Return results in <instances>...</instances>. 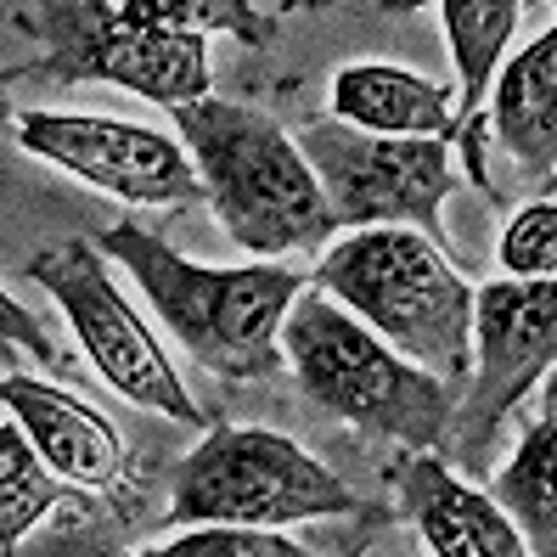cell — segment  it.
Masks as SVG:
<instances>
[{"mask_svg":"<svg viewBox=\"0 0 557 557\" xmlns=\"http://www.w3.org/2000/svg\"><path fill=\"white\" fill-rule=\"evenodd\" d=\"M333 119L360 136L450 141V90L395 62H344L333 74Z\"/></svg>","mask_w":557,"mask_h":557,"instance_id":"9a60e30c","label":"cell"},{"mask_svg":"<svg viewBox=\"0 0 557 557\" xmlns=\"http://www.w3.org/2000/svg\"><path fill=\"white\" fill-rule=\"evenodd\" d=\"M28 282H40L62 305L85 360L113 395H124L129 406H141L152 417H170V422H181V429H198L203 422L198 400L186 395V383L175 372V360L163 355V344L147 333V321L129 310V299L119 293V282L102 265V253H96L85 237H62L57 248L35 253L28 259Z\"/></svg>","mask_w":557,"mask_h":557,"instance_id":"ba28073f","label":"cell"},{"mask_svg":"<svg viewBox=\"0 0 557 557\" xmlns=\"http://www.w3.org/2000/svg\"><path fill=\"white\" fill-rule=\"evenodd\" d=\"M17 28L46 40L40 62H23L7 79H57V85H119L158 108L209 102V51L198 35L152 23H119L108 0H46L17 7Z\"/></svg>","mask_w":557,"mask_h":557,"instance_id":"8992f818","label":"cell"},{"mask_svg":"<svg viewBox=\"0 0 557 557\" xmlns=\"http://www.w3.org/2000/svg\"><path fill=\"white\" fill-rule=\"evenodd\" d=\"M400 507L434 557H530L518 530L502 518V507L468 479H456L450 462H440L429 450H417L406 462Z\"/></svg>","mask_w":557,"mask_h":557,"instance_id":"4fadbf2b","label":"cell"},{"mask_svg":"<svg viewBox=\"0 0 557 557\" xmlns=\"http://www.w3.org/2000/svg\"><path fill=\"white\" fill-rule=\"evenodd\" d=\"M293 147L321 186L333 232L406 225V232H422L434 248H445V198L456 186L445 141L360 136L338 119H305Z\"/></svg>","mask_w":557,"mask_h":557,"instance_id":"52a82bcc","label":"cell"},{"mask_svg":"<svg viewBox=\"0 0 557 557\" xmlns=\"http://www.w3.org/2000/svg\"><path fill=\"white\" fill-rule=\"evenodd\" d=\"M170 119L181 124V147L198 170L214 225L259 265H276V253L293 248L315 253L338 237L310 163L271 113L209 96V102L175 108Z\"/></svg>","mask_w":557,"mask_h":557,"instance_id":"3957f363","label":"cell"},{"mask_svg":"<svg viewBox=\"0 0 557 557\" xmlns=\"http://www.w3.org/2000/svg\"><path fill=\"white\" fill-rule=\"evenodd\" d=\"M484 124H490V147L502 141V152L523 175L552 186V170H557V28H541V40H530L512 62H502L496 102L484 108Z\"/></svg>","mask_w":557,"mask_h":557,"instance_id":"5bb4252c","label":"cell"},{"mask_svg":"<svg viewBox=\"0 0 557 557\" xmlns=\"http://www.w3.org/2000/svg\"><path fill=\"white\" fill-rule=\"evenodd\" d=\"M0 406L12 411L23 440L35 445L46 473L69 479L74 490H119L124 484V440L119 429L85 400H74L69 388H57L46 377L7 372L0 377Z\"/></svg>","mask_w":557,"mask_h":557,"instance_id":"8fae6325","label":"cell"},{"mask_svg":"<svg viewBox=\"0 0 557 557\" xmlns=\"http://www.w3.org/2000/svg\"><path fill=\"white\" fill-rule=\"evenodd\" d=\"M119 23H152L175 35H237L243 46H276V12L253 0H108Z\"/></svg>","mask_w":557,"mask_h":557,"instance_id":"ac0fdd59","label":"cell"},{"mask_svg":"<svg viewBox=\"0 0 557 557\" xmlns=\"http://www.w3.org/2000/svg\"><path fill=\"white\" fill-rule=\"evenodd\" d=\"M17 113H12V96H7V79H0V129H12Z\"/></svg>","mask_w":557,"mask_h":557,"instance_id":"603a6c76","label":"cell"},{"mask_svg":"<svg viewBox=\"0 0 557 557\" xmlns=\"http://www.w3.org/2000/svg\"><path fill=\"white\" fill-rule=\"evenodd\" d=\"M282 360L299 377L305 400L349 429L383 434L411 450H434L456 406V388L411 367L377 333H367L321 287H305L282 315Z\"/></svg>","mask_w":557,"mask_h":557,"instance_id":"277c9868","label":"cell"},{"mask_svg":"<svg viewBox=\"0 0 557 557\" xmlns=\"http://www.w3.org/2000/svg\"><path fill=\"white\" fill-rule=\"evenodd\" d=\"M367 333L440 383H468L473 360V282L422 232L377 225L321 248L315 282Z\"/></svg>","mask_w":557,"mask_h":557,"instance_id":"7a4b0ae2","label":"cell"},{"mask_svg":"<svg viewBox=\"0 0 557 557\" xmlns=\"http://www.w3.org/2000/svg\"><path fill=\"white\" fill-rule=\"evenodd\" d=\"M557 360V287L552 282H490L473 287V360L468 395L450 406L445 440L462 473H490L507 411L530 395ZM440 440V445H445Z\"/></svg>","mask_w":557,"mask_h":557,"instance_id":"9c48e42d","label":"cell"},{"mask_svg":"<svg viewBox=\"0 0 557 557\" xmlns=\"http://www.w3.org/2000/svg\"><path fill=\"white\" fill-rule=\"evenodd\" d=\"M57 502H69L62 479L46 473V462L23 440L17 422H0V557L17 552L28 530H40Z\"/></svg>","mask_w":557,"mask_h":557,"instance_id":"e0dca14e","label":"cell"},{"mask_svg":"<svg viewBox=\"0 0 557 557\" xmlns=\"http://www.w3.org/2000/svg\"><path fill=\"white\" fill-rule=\"evenodd\" d=\"M96 248L136 276V287L147 293L158 321L170 326L175 344L203 372L232 377V383H259L287 367L282 315L310 287L293 265H259V259L253 265H232V271L191 265L163 237L141 232L129 220L108 225Z\"/></svg>","mask_w":557,"mask_h":557,"instance_id":"6da1fadb","label":"cell"},{"mask_svg":"<svg viewBox=\"0 0 557 557\" xmlns=\"http://www.w3.org/2000/svg\"><path fill=\"white\" fill-rule=\"evenodd\" d=\"M0 344L23 349L28 360H40V367H51V360H57V349H51V338H46V321L28 310V305H17L7 287H0Z\"/></svg>","mask_w":557,"mask_h":557,"instance_id":"44dd1931","label":"cell"},{"mask_svg":"<svg viewBox=\"0 0 557 557\" xmlns=\"http://www.w3.org/2000/svg\"><path fill=\"white\" fill-rule=\"evenodd\" d=\"M12 129H17L23 152L79 175L85 186L108 191V198L152 203V209L203 198L186 147L158 136L147 124L108 119V113H46L40 108V113H23Z\"/></svg>","mask_w":557,"mask_h":557,"instance_id":"30bf717a","label":"cell"},{"mask_svg":"<svg viewBox=\"0 0 557 557\" xmlns=\"http://www.w3.org/2000/svg\"><path fill=\"white\" fill-rule=\"evenodd\" d=\"M7 557H141V552H124L119 541L96 535V530H57V535H40V541H23Z\"/></svg>","mask_w":557,"mask_h":557,"instance_id":"7402d4cb","label":"cell"},{"mask_svg":"<svg viewBox=\"0 0 557 557\" xmlns=\"http://www.w3.org/2000/svg\"><path fill=\"white\" fill-rule=\"evenodd\" d=\"M141 557H315L305 546H293L276 530H232V523H198L175 541H158Z\"/></svg>","mask_w":557,"mask_h":557,"instance_id":"ffe728a7","label":"cell"},{"mask_svg":"<svg viewBox=\"0 0 557 557\" xmlns=\"http://www.w3.org/2000/svg\"><path fill=\"white\" fill-rule=\"evenodd\" d=\"M445 40H450V62L462 74V96L450 102V152H462V170L479 191H490V85H496V62L512 40V28L523 17L518 0H445Z\"/></svg>","mask_w":557,"mask_h":557,"instance_id":"7c38bea8","label":"cell"},{"mask_svg":"<svg viewBox=\"0 0 557 557\" xmlns=\"http://www.w3.org/2000/svg\"><path fill=\"white\" fill-rule=\"evenodd\" d=\"M502 282H552L557 276V203L535 198L530 209H518L502 232Z\"/></svg>","mask_w":557,"mask_h":557,"instance_id":"d6986e66","label":"cell"},{"mask_svg":"<svg viewBox=\"0 0 557 557\" xmlns=\"http://www.w3.org/2000/svg\"><path fill=\"white\" fill-rule=\"evenodd\" d=\"M338 512H360V496L276 429L214 422L175 468V523L282 530V523Z\"/></svg>","mask_w":557,"mask_h":557,"instance_id":"5b68a950","label":"cell"},{"mask_svg":"<svg viewBox=\"0 0 557 557\" xmlns=\"http://www.w3.org/2000/svg\"><path fill=\"white\" fill-rule=\"evenodd\" d=\"M552 462H557V417L546 411L530 422L512 450V462L490 484V502L518 530L530 557H557V496H552Z\"/></svg>","mask_w":557,"mask_h":557,"instance_id":"2e32d148","label":"cell"}]
</instances>
